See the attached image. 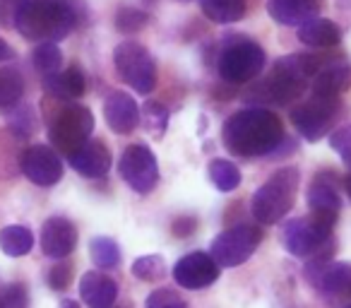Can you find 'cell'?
Returning <instances> with one entry per match:
<instances>
[{
	"label": "cell",
	"instance_id": "1",
	"mask_svg": "<svg viewBox=\"0 0 351 308\" xmlns=\"http://www.w3.org/2000/svg\"><path fill=\"white\" fill-rule=\"evenodd\" d=\"M221 142L239 157H267L284 142L282 121L267 108H245L226 118Z\"/></svg>",
	"mask_w": 351,
	"mask_h": 308
},
{
	"label": "cell",
	"instance_id": "2",
	"mask_svg": "<svg viewBox=\"0 0 351 308\" xmlns=\"http://www.w3.org/2000/svg\"><path fill=\"white\" fill-rule=\"evenodd\" d=\"M80 0H25L15 15V29L29 41H56L70 34L82 22Z\"/></svg>",
	"mask_w": 351,
	"mask_h": 308
},
{
	"label": "cell",
	"instance_id": "3",
	"mask_svg": "<svg viewBox=\"0 0 351 308\" xmlns=\"http://www.w3.org/2000/svg\"><path fill=\"white\" fill-rule=\"evenodd\" d=\"M322 65V60L317 56H306V54H293L284 56L277 60V65L272 68L269 78L265 82H260L253 92H248L245 99L253 102H267V104H291L293 99H298L306 89L308 80L317 73V68Z\"/></svg>",
	"mask_w": 351,
	"mask_h": 308
},
{
	"label": "cell",
	"instance_id": "4",
	"mask_svg": "<svg viewBox=\"0 0 351 308\" xmlns=\"http://www.w3.org/2000/svg\"><path fill=\"white\" fill-rule=\"evenodd\" d=\"M298 191V169H277L253 196V217L260 224H277L287 212H291Z\"/></svg>",
	"mask_w": 351,
	"mask_h": 308
},
{
	"label": "cell",
	"instance_id": "5",
	"mask_svg": "<svg viewBox=\"0 0 351 308\" xmlns=\"http://www.w3.org/2000/svg\"><path fill=\"white\" fill-rule=\"evenodd\" d=\"M94 130V116L82 104H65L51 116L49 121V137L58 152H75L80 145L89 140Z\"/></svg>",
	"mask_w": 351,
	"mask_h": 308
},
{
	"label": "cell",
	"instance_id": "6",
	"mask_svg": "<svg viewBox=\"0 0 351 308\" xmlns=\"http://www.w3.org/2000/svg\"><path fill=\"white\" fill-rule=\"evenodd\" d=\"M335 222V215H320V212H311L306 217H296V220L287 222L282 234L284 248L296 258H306L330 241V231Z\"/></svg>",
	"mask_w": 351,
	"mask_h": 308
},
{
	"label": "cell",
	"instance_id": "7",
	"mask_svg": "<svg viewBox=\"0 0 351 308\" xmlns=\"http://www.w3.org/2000/svg\"><path fill=\"white\" fill-rule=\"evenodd\" d=\"M113 65L123 82L130 84L135 92L149 94L156 87V63L149 51L137 41H121L113 49Z\"/></svg>",
	"mask_w": 351,
	"mask_h": 308
},
{
	"label": "cell",
	"instance_id": "8",
	"mask_svg": "<svg viewBox=\"0 0 351 308\" xmlns=\"http://www.w3.org/2000/svg\"><path fill=\"white\" fill-rule=\"evenodd\" d=\"M217 68H219V78L224 82L231 84L250 82V80H255L263 73L265 51L255 41L239 39L221 51L219 60H217Z\"/></svg>",
	"mask_w": 351,
	"mask_h": 308
},
{
	"label": "cell",
	"instance_id": "9",
	"mask_svg": "<svg viewBox=\"0 0 351 308\" xmlns=\"http://www.w3.org/2000/svg\"><path fill=\"white\" fill-rule=\"evenodd\" d=\"M263 234L253 224H239L221 231L210 246V255L219 268H236L258 250Z\"/></svg>",
	"mask_w": 351,
	"mask_h": 308
},
{
	"label": "cell",
	"instance_id": "10",
	"mask_svg": "<svg viewBox=\"0 0 351 308\" xmlns=\"http://www.w3.org/2000/svg\"><path fill=\"white\" fill-rule=\"evenodd\" d=\"M337 111H339V102L337 99L315 97L313 94L311 102L298 104L291 111V123L298 130V135H303V140L317 142L332 132Z\"/></svg>",
	"mask_w": 351,
	"mask_h": 308
},
{
	"label": "cell",
	"instance_id": "11",
	"mask_svg": "<svg viewBox=\"0 0 351 308\" xmlns=\"http://www.w3.org/2000/svg\"><path fill=\"white\" fill-rule=\"evenodd\" d=\"M332 246L322 244L306 265V279L322 294H349L351 296V263H332Z\"/></svg>",
	"mask_w": 351,
	"mask_h": 308
},
{
	"label": "cell",
	"instance_id": "12",
	"mask_svg": "<svg viewBox=\"0 0 351 308\" xmlns=\"http://www.w3.org/2000/svg\"><path fill=\"white\" fill-rule=\"evenodd\" d=\"M118 176L128 183L135 193H149L159 183V167L156 157L147 145H130L123 150L118 162Z\"/></svg>",
	"mask_w": 351,
	"mask_h": 308
},
{
	"label": "cell",
	"instance_id": "13",
	"mask_svg": "<svg viewBox=\"0 0 351 308\" xmlns=\"http://www.w3.org/2000/svg\"><path fill=\"white\" fill-rule=\"evenodd\" d=\"M22 174L29 178L32 183L41 188L56 186L63 178V162L56 154L53 147L49 145H34L22 154Z\"/></svg>",
	"mask_w": 351,
	"mask_h": 308
},
{
	"label": "cell",
	"instance_id": "14",
	"mask_svg": "<svg viewBox=\"0 0 351 308\" xmlns=\"http://www.w3.org/2000/svg\"><path fill=\"white\" fill-rule=\"evenodd\" d=\"M173 279L181 289H207L210 284H215L219 279V265L215 263L210 253H188L183 255L173 268Z\"/></svg>",
	"mask_w": 351,
	"mask_h": 308
},
{
	"label": "cell",
	"instance_id": "15",
	"mask_svg": "<svg viewBox=\"0 0 351 308\" xmlns=\"http://www.w3.org/2000/svg\"><path fill=\"white\" fill-rule=\"evenodd\" d=\"M77 246V229L65 217H49L41 226V250L46 258L63 260Z\"/></svg>",
	"mask_w": 351,
	"mask_h": 308
},
{
	"label": "cell",
	"instance_id": "16",
	"mask_svg": "<svg viewBox=\"0 0 351 308\" xmlns=\"http://www.w3.org/2000/svg\"><path fill=\"white\" fill-rule=\"evenodd\" d=\"M68 162L80 176L84 178H99L111 167V152L101 140H87L75 152L68 154Z\"/></svg>",
	"mask_w": 351,
	"mask_h": 308
},
{
	"label": "cell",
	"instance_id": "17",
	"mask_svg": "<svg viewBox=\"0 0 351 308\" xmlns=\"http://www.w3.org/2000/svg\"><path fill=\"white\" fill-rule=\"evenodd\" d=\"M104 118H106L108 128L118 135H128L137 128L140 123V106L135 99L125 92H111L104 102Z\"/></svg>",
	"mask_w": 351,
	"mask_h": 308
},
{
	"label": "cell",
	"instance_id": "18",
	"mask_svg": "<svg viewBox=\"0 0 351 308\" xmlns=\"http://www.w3.org/2000/svg\"><path fill=\"white\" fill-rule=\"evenodd\" d=\"M351 87V65L346 60H322L313 75V94L315 97L337 99Z\"/></svg>",
	"mask_w": 351,
	"mask_h": 308
},
{
	"label": "cell",
	"instance_id": "19",
	"mask_svg": "<svg viewBox=\"0 0 351 308\" xmlns=\"http://www.w3.org/2000/svg\"><path fill=\"white\" fill-rule=\"evenodd\" d=\"M80 296L87 308H111L118 296V284L108 274L92 270L80 279Z\"/></svg>",
	"mask_w": 351,
	"mask_h": 308
},
{
	"label": "cell",
	"instance_id": "20",
	"mask_svg": "<svg viewBox=\"0 0 351 308\" xmlns=\"http://www.w3.org/2000/svg\"><path fill=\"white\" fill-rule=\"evenodd\" d=\"M308 207L311 212H320V215H335L339 212V188H337V178L330 171H320L308 186Z\"/></svg>",
	"mask_w": 351,
	"mask_h": 308
},
{
	"label": "cell",
	"instance_id": "21",
	"mask_svg": "<svg viewBox=\"0 0 351 308\" xmlns=\"http://www.w3.org/2000/svg\"><path fill=\"white\" fill-rule=\"evenodd\" d=\"M267 12L277 25L301 27L317 17L315 0H267Z\"/></svg>",
	"mask_w": 351,
	"mask_h": 308
},
{
	"label": "cell",
	"instance_id": "22",
	"mask_svg": "<svg viewBox=\"0 0 351 308\" xmlns=\"http://www.w3.org/2000/svg\"><path fill=\"white\" fill-rule=\"evenodd\" d=\"M87 80L80 65H70L63 73H53L44 78V89L49 97L60 99V102H73V99L82 97Z\"/></svg>",
	"mask_w": 351,
	"mask_h": 308
},
{
	"label": "cell",
	"instance_id": "23",
	"mask_svg": "<svg viewBox=\"0 0 351 308\" xmlns=\"http://www.w3.org/2000/svg\"><path fill=\"white\" fill-rule=\"evenodd\" d=\"M298 39L306 46H313V49H330V46H337L341 41V29L332 20L313 17L311 22L298 27Z\"/></svg>",
	"mask_w": 351,
	"mask_h": 308
},
{
	"label": "cell",
	"instance_id": "24",
	"mask_svg": "<svg viewBox=\"0 0 351 308\" xmlns=\"http://www.w3.org/2000/svg\"><path fill=\"white\" fill-rule=\"evenodd\" d=\"M200 8L215 25H231L245 15V0H200Z\"/></svg>",
	"mask_w": 351,
	"mask_h": 308
},
{
	"label": "cell",
	"instance_id": "25",
	"mask_svg": "<svg viewBox=\"0 0 351 308\" xmlns=\"http://www.w3.org/2000/svg\"><path fill=\"white\" fill-rule=\"evenodd\" d=\"M34 246V234H32L27 226L22 224H12L5 226V229L0 231V250L10 258H22L27 255Z\"/></svg>",
	"mask_w": 351,
	"mask_h": 308
},
{
	"label": "cell",
	"instance_id": "26",
	"mask_svg": "<svg viewBox=\"0 0 351 308\" xmlns=\"http://www.w3.org/2000/svg\"><path fill=\"white\" fill-rule=\"evenodd\" d=\"M25 94V80L20 70L3 68L0 70V108H12L22 102Z\"/></svg>",
	"mask_w": 351,
	"mask_h": 308
},
{
	"label": "cell",
	"instance_id": "27",
	"mask_svg": "<svg viewBox=\"0 0 351 308\" xmlns=\"http://www.w3.org/2000/svg\"><path fill=\"white\" fill-rule=\"evenodd\" d=\"M207 174H210V181L224 193H231L241 186L239 167L234 162H229V159H212L210 167H207Z\"/></svg>",
	"mask_w": 351,
	"mask_h": 308
},
{
	"label": "cell",
	"instance_id": "28",
	"mask_svg": "<svg viewBox=\"0 0 351 308\" xmlns=\"http://www.w3.org/2000/svg\"><path fill=\"white\" fill-rule=\"evenodd\" d=\"M89 255H92V263L97 268L111 270L121 263V246L108 236H97L89 241Z\"/></svg>",
	"mask_w": 351,
	"mask_h": 308
},
{
	"label": "cell",
	"instance_id": "29",
	"mask_svg": "<svg viewBox=\"0 0 351 308\" xmlns=\"http://www.w3.org/2000/svg\"><path fill=\"white\" fill-rule=\"evenodd\" d=\"M140 121H142V128H145L154 140H161L166 132V126H169V108L159 102H147L140 111Z\"/></svg>",
	"mask_w": 351,
	"mask_h": 308
},
{
	"label": "cell",
	"instance_id": "30",
	"mask_svg": "<svg viewBox=\"0 0 351 308\" xmlns=\"http://www.w3.org/2000/svg\"><path fill=\"white\" fill-rule=\"evenodd\" d=\"M32 63H34V68L46 78V75H53L60 70V65H63V54H60L56 41H41L34 49V54H32Z\"/></svg>",
	"mask_w": 351,
	"mask_h": 308
},
{
	"label": "cell",
	"instance_id": "31",
	"mask_svg": "<svg viewBox=\"0 0 351 308\" xmlns=\"http://www.w3.org/2000/svg\"><path fill=\"white\" fill-rule=\"evenodd\" d=\"M132 274L140 282H161L166 277V263L161 255H142L132 263Z\"/></svg>",
	"mask_w": 351,
	"mask_h": 308
},
{
	"label": "cell",
	"instance_id": "32",
	"mask_svg": "<svg viewBox=\"0 0 351 308\" xmlns=\"http://www.w3.org/2000/svg\"><path fill=\"white\" fill-rule=\"evenodd\" d=\"M147 27V15L137 8H121L116 15V29L121 34H137Z\"/></svg>",
	"mask_w": 351,
	"mask_h": 308
},
{
	"label": "cell",
	"instance_id": "33",
	"mask_svg": "<svg viewBox=\"0 0 351 308\" xmlns=\"http://www.w3.org/2000/svg\"><path fill=\"white\" fill-rule=\"evenodd\" d=\"M145 308H188V303L181 298V294L171 292V289H156L147 296Z\"/></svg>",
	"mask_w": 351,
	"mask_h": 308
},
{
	"label": "cell",
	"instance_id": "34",
	"mask_svg": "<svg viewBox=\"0 0 351 308\" xmlns=\"http://www.w3.org/2000/svg\"><path fill=\"white\" fill-rule=\"evenodd\" d=\"M29 306V294L25 284H10L0 294V308H27Z\"/></svg>",
	"mask_w": 351,
	"mask_h": 308
},
{
	"label": "cell",
	"instance_id": "35",
	"mask_svg": "<svg viewBox=\"0 0 351 308\" xmlns=\"http://www.w3.org/2000/svg\"><path fill=\"white\" fill-rule=\"evenodd\" d=\"M330 147L346 164H351V126L335 128V130L330 132Z\"/></svg>",
	"mask_w": 351,
	"mask_h": 308
},
{
	"label": "cell",
	"instance_id": "36",
	"mask_svg": "<svg viewBox=\"0 0 351 308\" xmlns=\"http://www.w3.org/2000/svg\"><path fill=\"white\" fill-rule=\"evenodd\" d=\"M34 113H32L29 106L20 108V113H15V116L10 118V130L15 132V137H20V140H27V137L34 132Z\"/></svg>",
	"mask_w": 351,
	"mask_h": 308
},
{
	"label": "cell",
	"instance_id": "37",
	"mask_svg": "<svg viewBox=\"0 0 351 308\" xmlns=\"http://www.w3.org/2000/svg\"><path fill=\"white\" fill-rule=\"evenodd\" d=\"M49 287L53 289V292H63V289H68L70 279H73V265L70 263H58L53 265V268L49 270Z\"/></svg>",
	"mask_w": 351,
	"mask_h": 308
},
{
	"label": "cell",
	"instance_id": "38",
	"mask_svg": "<svg viewBox=\"0 0 351 308\" xmlns=\"http://www.w3.org/2000/svg\"><path fill=\"white\" fill-rule=\"evenodd\" d=\"M25 0H0V25L15 27V15Z\"/></svg>",
	"mask_w": 351,
	"mask_h": 308
},
{
	"label": "cell",
	"instance_id": "39",
	"mask_svg": "<svg viewBox=\"0 0 351 308\" xmlns=\"http://www.w3.org/2000/svg\"><path fill=\"white\" fill-rule=\"evenodd\" d=\"M197 229V220L195 217H181V220L173 222V236H178V239H188V236H193Z\"/></svg>",
	"mask_w": 351,
	"mask_h": 308
},
{
	"label": "cell",
	"instance_id": "40",
	"mask_svg": "<svg viewBox=\"0 0 351 308\" xmlns=\"http://www.w3.org/2000/svg\"><path fill=\"white\" fill-rule=\"evenodd\" d=\"M15 58V51H12V46L8 44V41L0 39V63H5V60H12Z\"/></svg>",
	"mask_w": 351,
	"mask_h": 308
},
{
	"label": "cell",
	"instance_id": "41",
	"mask_svg": "<svg viewBox=\"0 0 351 308\" xmlns=\"http://www.w3.org/2000/svg\"><path fill=\"white\" fill-rule=\"evenodd\" d=\"M60 308H80V306H77V301H73V298H63V301H60Z\"/></svg>",
	"mask_w": 351,
	"mask_h": 308
},
{
	"label": "cell",
	"instance_id": "42",
	"mask_svg": "<svg viewBox=\"0 0 351 308\" xmlns=\"http://www.w3.org/2000/svg\"><path fill=\"white\" fill-rule=\"evenodd\" d=\"M344 186H346V193H349V198H351V174H349V176H346Z\"/></svg>",
	"mask_w": 351,
	"mask_h": 308
},
{
	"label": "cell",
	"instance_id": "43",
	"mask_svg": "<svg viewBox=\"0 0 351 308\" xmlns=\"http://www.w3.org/2000/svg\"><path fill=\"white\" fill-rule=\"evenodd\" d=\"M181 3H191V0H181Z\"/></svg>",
	"mask_w": 351,
	"mask_h": 308
},
{
	"label": "cell",
	"instance_id": "44",
	"mask_svg": "<svg viewBox=\"0 0 351 308\" xmlns=\"http://www.w3.org/2000/svg\"><path fill=\"white\" fill-rule=\"evenodd\" d=\"M346 308H351V303H349V306H346Z\"/></svg>",
	"mask_w": 351,
	"mask_h": 308
}]
</instances>
